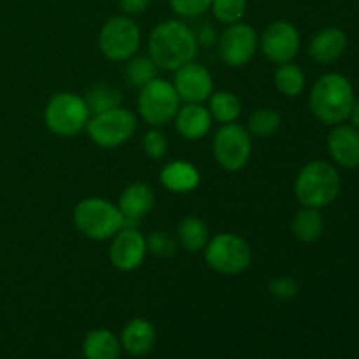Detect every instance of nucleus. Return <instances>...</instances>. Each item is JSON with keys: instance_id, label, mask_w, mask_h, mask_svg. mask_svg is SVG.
<instances>
[{"instance_id": "30", "label": "nucleus", "mask_w": 359, "mask_h": 359, "mask_svg": "<svg viewBox=\"0 0 359 359\" xmlns=\"http://www.w3.org/2000/svg\"><path fill=\"white\" fill-rule=\"evenodd\" d=\"M142 149L146 153V156H149L151 160H161V158L167 154L168 151V142L167 137L163 135L160 128H151L149 132H146L142 139Z\"/></svg>"}, {"instance_id": "17", "label": "nucleus", "mask_w": 359, "mask_h": 359, "mask_svg": "<svg viewBox=\"0 0 359 359\" xmlns=\"http://www.w3.org/2000/svg\"><path fill=\"white\" fill-rule=\"evenodd\" d=\"M346 32L340 30L339 27H328L323 28L321 32H318L312 37L311 44H309V55L314 62L328 65V63L337 62L346 53Z\"/></svg>"}, {"instance_id": "19", "label": "nucleus", "mask_w": 359, "mask_h": 359, "mask_svg": "<svg viewBox=\"0 0 359 359\" xmlns=\"http://www.w3.org/2000/svg\"><path fill=\"white\" fill-rule=\"evenodd\" d=\"M119 342H121V349H125L130 356H146L156 342V330L153 323L147 319L135 318L123 328Z\"/></svg>"}, {"instance_id": "11", "label": "nucleus", "mask_w": 359, "mask_h": 359, "mask_svg": "<svg viewBox=\"0 0 359 359\" xmlns=\"http://www.w3.org/2000/svg\"><path fill=\"white\" fill-rule=\"evenodd\" d=\"M259 48V37L251 25L238 21L228 25L221 37L217 39L219 56L228 67H244L255 58Z\"/></svg>"}, {"instance_id": "24", "label": "nucleus", "mask_w": 359, "mask_h": 359, "mask_svg": "<svg viewBox=\"0 0 359 359\" xmlns=\"http://www.w3.org/2000/svg\"><path fill=\"white\" fill-rule=\"evenodd\" d=\"M207 109H209L212 119H216L221 125L235 123L242 114L241 98L233 91L228 90L212 91V95L209 97V107Z\"/></svg>"}, {"instance_id": "29", "label": "nucleus", "mask_w": 359, "mask_h": 359, "mask_svg": "<svg viewBox=\"0 0 359 359\" xmlns=\"http://www.w3.org/2000/svg\"><path fill=\"white\" fill-rule=\"evenodd\" d=\"M210 11L219 23L228 27L242 21L248 11V0H212Z\"/></svg>"}, {"instance_id": "31", "label": "nucleus", "mask_w": 359, "mask_h": 359, "mask_svg": "<svg viewBox=\"0 0 359 359\" xmlns=\"http://www.w3.org/2000/svg\"><path fill=\"white\" fill-rule=\"evenodd\" d=\"M147 251L153 252L158 258H168L175 252V241L170 233L167 231L156 230L146 238Z\"/></svg>"}, {"instance_id": "33", "label": "nucleus", "mask_w": 359, "mask_h": 359, "mask_svg": "<svg viewBox=\"0 0 359 359\" xmlns=\"http://www.w3.org/2000/svg\"><path fill=\"white\" fill-rule=\"evenodd\" d=\"M269 291L273 298L286 302L297 297L298 284L291 277H273L269 280Z\"/></svg>"}, {"instance_id": "3", "label": "nucleus", "mask_w": 359, "mask_h": 359, "mask_svg": "<svg viewBox=\"0 0 359 359\" xmlns=\"http://www.w3.org/2000/svg\"><path fill=\"white\" fill-rule=\"evenodd\" d=\"M340 174L325 160L309 161L298 172L294 181V195L302 207L325 209L337 200L340 193Z\"/></svg>"}, {"instance_id": "2", "label": "nucleus", "mask_w": 359, "mask_h": 359, "mask_svg": "<svg viewBox=\"0 0 359 359\" xmlns=\"http://www.w3.org/2000/svg\"><path fill=\"white\" fill-rule=\"evenodd\" d=\"M354 104H356V98H354L353 84L339 72H328L319 77L309 97L312 114L330 126L346 121L351 116Z\"/></svg>"}, {"instance_id": "15", "label": "nucleus", "mask_w": 359, "mask_h": 359, "mask_svg": "<svg viewBox=\"0 0 359 359\" xmlns=\"http://www.w3.org/2000/svg\"><path fill=\"white\" fill-rule=\"evenodd\" d=\"M328 153L342 168L359 167V130L353 125H335L328 135Z\"/></svg>"}, {"instance_id": "9", "label": "nucleus", "mask_w": 359, "mask_h": 359, "mask_svg": "<svg viewBox=\"0 0 359 359\" xmlns=\"http://www.w3.org/2000/svg\"><path fill=\"white\" fill-rule=\"evenodd\" d=\"M86 132L97 146L114 149L135 135L137 118L130 109L119 105L111 111L91 116L86 125Z\"/></svg>"}, {"instance_id": "20", "label": "nucleus", "mask_w": 359, "mask_h": 359, "mask_svg": "<svg viewBox=\"0 0 359 359\" xmlns=\"http://www.w3.org/2000/svg\"><path fill=\"white\" fill-rule=\"evenodd\" d=\"M200 170L186 160H175L165 165L160 172V182L172 193H189L198 188Z\"/></svg>"}, {"instance_id": "13", "label": "nucleus", "mask_w": 359, "mask_h": 359, "mask_svg": "<svg viewBox=\"0 0 359 359\" xmlns=\"http://www.w3.org/2000/svg\"><path fill=\"white\" fill-rule=\"evenodd\" d=\"M147 255L146 237L135 226H125L112 237L109 262L119 272H133L144 263Z\"/></svg>"}, {"instance_id": "8", "label": "nucleus", "mask_w": 359, "mask_h": 359, "mask_svg": "<svg viewBox=\"0 0 359 359\" xmlns=\"http://www.w3.org/2000/svg\"><path fill=\"white\" fill-rule=\"evenodd\" d=\"M140 28L126 14L112 16L102 25L98 34V48L111 62H126L137 55L140 48Z\"/></svg>"}, {"instance_id": "5", "label": "nucleus", "mask_w": 359, "mask_h": 359, "mask_svg": "<svg viewBox=\"0 0 359 359\" xmlns=\"http://www.w3.org/2000/svg\"><path fill=\"white\" fill-rule=\"evenodd\" d=\"M91 114L84 97L70 91L53 95L44 109L46 128L56 137H74L86 128Z\"/></svg>"}, {"instance_id": "18", "label": "nucleus", "mask_w": 359, "mask_h": 359, "mask_svg": "<svg viewBox=\"0 0 359 359\" xmlns=\"http://www.w3.org/2000/svg\"><path fill=\"white\" fill-rule=\"evenodd\" d=\"M174 123L179 135L186 140H202L212 126V116L202 104H186L179 107Z\"/></svg>"}, {"instance_id": "21", "label": "nucleus", "mask_w": 359, "mask_h": 359, "mask_svg": "<svg viewBox=\"0 0 359 359\" xmlns=\"http://www.w3.org/2000/svg\"><path fill=\"white\" fill-rule=\"evenodd\" d=\"M83 353L86 359H119V356H121V342L109 330H91L84 337Z\"/></svg>"}, {"instance_id": "35", "label": "nucleus", "mask_w": 359, "mask_h": 359, "mask_svg": "<svg viewBox=\"0 0 359 359\" xmlns=\"http://www.w3.org/2000/svg\"><path fill=\"white\" fill-rule=\"evenodd\" d=\"M195 35H196V42L202 46H214L217 42V39H219L216 28H214L210 23H203L202 27H198V30L195 32Z\"/></svg>"}, {"instance_id": "6", "label": "nucleus", "mask_w": 359, "mask_h": 359, "mask_svg": "<svg viewBox=\"0 0 359 359\" xmlns=\"http://www.w3.org/2000/svg\"><path fill=\"white\" fill-rule=\"evenodd\" d=\"M137 107H139V116L147 125L160 128V126L174 121L175 114L181 107V98L175 91L174 84L156 77L144 88H140Z\"/></svg>"}, {"instance_id": "14", "label": "nucleus", "mask_w": 359, "mask_h": 359, "mask_svg": "<svg viewBox=\"0 0 359 359\" xmlns=\"http://www.w3.org/2000/svg\"><path fill=\"white\" fill-rule=\"evenodd\" d=\"M174 88L181 102L186 104H202L209 100L214 91L212 74L202 63L189 62L175 70Z\"/></svg>"}, {"instance_id": "28", "label": "nucleus", "mask_w": 359, "mask_h": 359, "mask_svg": "<svg viewBox=\"0 0 359 359\" xmlns=\"http://www.w3.org/2000/svg\"><path fill=\"white\" fill-rule=\"evenodd\" d=\"M280 128V114L270 107L256 109L251 116H249L248 132L251 137H258V139H269V137L276 135L277 130Z\"/></svg>"}, {"instance_id": "36", "label": "nucleus", "mask_w": 359, "mask_h": 359, "mask_svg": "<svg viewBox=\"0 0 359 359\" xmlns=\"http://www.w3.org/2000/svg\"><path fill=\"white\" fill-rule=\"evenodd\" d=\"M351 121H353V126L356 130H359V102H356L353 107V111H351Z\"/></svg>"}, {"instance_id": "32", "label": "nucleus", "mask_w": 359, "mask_h": 359, "mask_svg": "<svg viewBox=\"0 0 359 359\" xmlns=\"http://www.w3.org/2000/svg\"><path fill=\"white\" fill-rule=\"evenodd\" d=\"M170 9L181 18H198L210 9L212 0H168Z\"/></svg>"}, {"instance_id": "10", "label": "nucleus", "mask_w": 359, "mask_h": 359, "mask_svg": "<svg viewBox=\"0 0 359 359\" xmlns=\"http://www.w3.org/2000/svg\"><path fill=\"white\" fill-rule=\"evenodd\" d=\"M212 153L217 165L226 172L245 168L252 154V137L238 123L221 125L212 140Z\"/></svg>"}, {"instance_id": "7", "label": "nucleus", "mask_w": 359, "mask_h": 359, "mask_svg": "<svg viewBox=\"0 0 359 359\" xmlns=\"http://www.w3.org/2000/svg\"><path fill=\"white\" fill-rule=\"evenodd\" d=\"M209 269L221 276H237L251 265V248L248 241L235 233H219L207 242L203 249Z\"/></svg>"}, {"instance_id": "34", "label": "nucleus", "mask_w": 359, "mask_h": 359, "mask_svg": "<svg viewBox=\"0 0 359 359\" xmlns=\"http://www.w3.org/2000/svg\"><path fill=\"white\" fill-rule=\"evenodd\" d=\"M151 2L153 0H118V6L126 16H139V14L146 13Z\"/></svg>"}, {"instance_id": "4", "label": "nucleus", "mask_w": 359, "mask_h": 359, "mask_svg": "<svg viewBox=\"0 0 359 359\" xmlns=\"http://www.w3.org/2000/svg\"><path fill=\"white\" fill-rule=\"evenodd\" d=\"M74 226L90 241H109L114 237L121 228L126 226L118 205L105 198L90 196L74 207Z\"/></svg>"}, {"instance_id": "25", "label": "nucleus", "mask_w": 359, "mask_h": 359, "mask_svg": "<svg viewBox=\"0 0 359 359\" xmlns=\"http://www.w3.org/2000/svg\"><path fill=\"white\" fill-rule=\"evenodd\" d=\"M305 81H307L305 72L293 62L277 65L276 74H273V84H276L277 91L290 98L302 95V91L305 90Z\"/></svg>"}, {"instance_id": "27", "label": "nucleus", "mask_w": 359, "mask_h": 359, "mask_svg": "<svg viewBox=\"0 0 359 359\" xmlns=\"http://www.w3.org/2000/svg\"><path fill=\"white\" fill-rule=\"evenodd\" d=\"M158 67L156 63L151 60V56H132L130 60H126L125 67V79L126 83L132 88H144L147 83H151L153 79L158 77Z\"/></svg>"}, {"instance_id": "16", "label": "nucleus", "mask_w": 359, "mask_h": 359, "mask_svg": "<svg viewBox=\"0 0 359 359\" xmlns=\"http://www.w3.org/2000/svg\"><path fill=\"white\" fill-rule=\"evenodd\" d=\"M154 205V191L146 182H132L123 189L118 207L126 221V226H135L151 212Z\"/></svg>"}, {"instance_id": "23", "label": "nucleus", "mask_w": 359, "mask_h": 359, "mask_svg": "<svg viewBox=\"0 0 359 359\" xmlns=\"http://www.w3.org/2000/svg\"><path fill=\"white\" fill-rule=\"evenodd\" d=\"M177 241L188 252H200L210 241L209 226L196 216H186L177 224Z\"/></svg>"}, {"instance_id": "1", "label": "nucleus", "mask_w": 359, "mask_h": 359, "mask_svg": "<svg viewBox=\"0 0 359 359\" xmlns=\"http://www.w3.org/2000/svg\"><path fill=\"white\" fill-rule=\"evenodd\" d=\"M147 51L158 69L175 72L195 60L198 51L195 30L181 20L161 21L151 30Z\"/></svg>"}, {"instance_id": "22", "label": "nucleus", "mask_w": 359, "mask_h": 359, "mask_svg": "<svg viewBox=\"0 0 359 359\" xmlns=\"http://www.w3.org/2000/svg\"><path fill=\"white\" fill-rule=\"evenodd\" d=\"M291 230H293L294 237L304 244H312V242L319 241L325 231V217H323L321 210L312 209V207H302L291 221Z\"/></svg>"}, {"instance_id": "12", "label": "nucleus", "mask_w": 359, "mask_h": 359, "mask_svg": "<svg viewBox=\"0 0 359 359\" xmlns=\"http://www.w3.org/2000/svg\"><path fill=\"white\" fill-rule=\"evenodd\" d=\"M300 32L291 21L277 20L266 25L259 37L263 55L276 65L293 62L300 51Z\"/></svg>"}, {"instance_id": "26", "label": "nucleus", "mask_w": 359, "mask_h": 359, "mask_svg": "<svg viewBox=\"0 0 359 359\" xmlns=\"http://www.w3.org/2000/svg\"><path fill=\"white\" fill-rule=\"evenodd\" d=\"M84 102H86L88 109H90V114L93 116L119 107L123 102V97L119 93V90H116L111 84H95V86H91L86 91Z\"/></svg>"}]
</instances>
